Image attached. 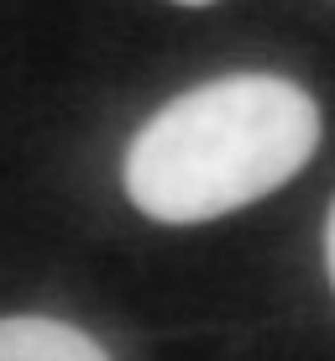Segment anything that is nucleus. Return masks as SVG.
Masks as SVG:
<instances>
[{
    "instance_id": "obj_2",
    "label": "nucleus",
    "mask_w": 335,
    "mask_h": 361,
    "mask_svg": "<svg viewBox=\"0 0 335 361\" xmlns=\"http://www.w3.org/2000/svg\"><path fill=\"white\" fill-rule=\"evenodd\" d=\"M0 361H110V356L100 351V341H90L63 319L16 314L0 319Z\"/></svg>"
},
{
    "instance_id": "obj_3",
    "label": "nucleus",
    "mask_w": 335,
    "mask_h": 361,
    "mask_svg": "<svg viewBox=\"0 0 335 361\" xmlns=\"http://www.w3.org/2000/svg\"><path fill=\"white\" fill-rule=\"evenodd\" d=\"M325 262H330V283H335V204H330V226H325Z\"/></svg>"
},
{
    "instance_id": "obj_4",
    "label": "nucleus",
    "mask_w": 335,
    "mask_h": 361,
    "mask_svg": "<svg viewBox=\"0 0 335 361\" xmlns=\"http://www.w3.org/2000/svg\"><path fill=\"white\" fill-rule=\"evenodd\" d=\"M178 6H209V0H178Z\"/></svg>"
},
{
    "instance_id": "obj_1",
    "label": "nucleus",
    "mask_w": 335,
    "mask_h": 361,
    "mask_svg": "<svg viewBox=\"0 0 335 361\" xmlns=\"http://www.w3.org/2000/svg\"><path fill=\"white\" fill-rule=\"evenodd\" d=\"M319 147V105L278 73H231L163 105L126 147V194L147 220L200 226L283 189Z\"/></svg>"
}]
</instances>
